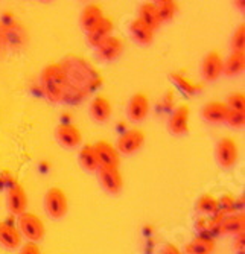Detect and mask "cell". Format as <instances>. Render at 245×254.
Wrapping results in <instances>:
<instances>
[{
    "instance_id": "4",
    "label": "cell",
    "mask_w": 245,
    "mask_h": 254,
    "mask_svg": "<svg viewBox=\"0 0 245 254\" xmlns=\"http://www.w3.org/2000/svg\"><path fill=\"white\" fill-rule=\"evenodd\" d=\"M44 210L48 216L58 221L67 215L69 210V201L65 193L60 188H51L46 195H44Z\"/></svg>"
},
{
    "instance_id": "26",
    "label": "cell",
    "mask_w": 245,
    "mask_h": 254,
    "mask_svg": "<svg viewBox=\"0 0 245 254\" xmlns=\"http://www.w3.org/2000/svg\"><path fill=\"white\" fill-rule=\"evenodd\" d=\"M154 5H155V9H157L162 25L171 21L178 11V5L174 0H159V2H154Z\"/></svg>"
},
{
    "instance_id": "6",
    "label": "cell",
    "mask_w": 245,
    "mask_h": 254,
    "mask_svg": "<svg viewBox=\"0 0 245 254\" xmlns=\"http://www.w3.org/2000/svg\"><path fill=\"white\" fill-rule=\"evenodd\" d=\"M189 116H190V108L187 104L178 105L168 119V132L182 137L189 132Z\"/></svg>"
},
{
    "instance_id": "34",
    "label": "cell",
    "mask_w": 245,
    "mask_h": 254,
    "mask_svg": "<svg viewBox=\"0 0 245 254\" xmlns=\"http://www.w3.org/2000/svg\"><path fill=\"white\" fill-rule=\"evenodd\" d=\"M235 248H236L238 251H242V250L245 248V235H244V233L236 236V241H235Z\"/></svg>"
},
{
    "instance_id": "18",
    "label": "cell",
    "mask_w": 245,
    "mask_h": 254,
    "mask_svg": "<svg viewBox=\"0 0 245 254\" xmlns=\"http://www.w3.org/2000/svg\"><path fill=\"white\" fill-rule=\"evenodd\" d=\"M111 113H113V107H111V102L105 96H96L92 101L90 107H88V114L98 124L107 122L111 116Z\"/></svg>"
},
{
    "instance_id": "27",
    "label": "cell",
    "mask_w": 245,
    "mask_h": 254,
    "mask_svg": "<svg viewBox=\"0 0 245 254\" xmlns=\"http://www.w3.org/2000/svg\"><path fill=\"white\" fill-rule=\"evenodd\" d=\"M171 79L174 81V84L180 88L183 93H186L187 96H192V95H195V93H198L199 90H203V85L201 84H195V82H192L190 79H187L186 76H183L182 73H177V72H174V73H171Z\"/></svg>"
},
{
    "instance_id": "30",
    "label": "cell",
    "mask_w": 245,
    "mask_h": 254,
    "mask_svg": "<svg viewBox=\"0 0 245 254\" xmlns=\"http://www.w3.org/2000/svg\"><path fill=\"white\" fill-rule=\"evenodd\" d=\"M224 124H227L230 128L242 129L245 127V111H233V110H229V114H227Z\"/></svg>"
},
{
    "instance_id": "3",
    "label": "cell",
    "mask_w": 245,
    "mask_h": 254,
    "mask_svg": "<svg viewBox=\"0 0 245 254\" xmlns=\"http://www.w3.org/2000/svg\"><path fill=\"white\" fill-rule=\"evenodd\" d=\"M239 158V148L235 138L232 137H222L218 140L215 146V160L219 168L222 169H232Z\"/></svg>"
},
{
    "instance_id": "23",
    "label": "cell",
    "mask_w": 245,
    "mask_h": 254,
    "mask_svg": "<svg viewBox=\"0 0 245 254\" xmlns=\"http://www.w3.org/2000/svg\"><path fill=\"white\" fill-rule=\"evenodd\" d=\"M221 230L226 235H242L245 232V215L238 213V215H230L224 221H221Z\"/></svg>"
},
{
    "instance_id": "24",
    "label": "cell",
    "mask_w": 245,
    "mask_h": 254,
    "mask_svg": "<svg viewBox=\"0 0 245 254\" xmlns=\"http://www.w3.org/2000/svg\"><path fill=\"white\" fill-rule=\"evenodd\" d=\"M215 241L212 238H206V236H198L195 239H192L186 247V253L187 254H212L215 251Z\"/></svg>"
},
{
    "instance_id": "17",
    "label": "cell",
    "mask_w": 245,
    "mask_h": 254,
    "mask_svg": "<svg viewBox=\"0 0 245 254\" xmlns=\"http://www.w3.org/2000/svg\"><path fill=\"white\" fill-rule=\"evenodd\" d=\"M21 235L17 230V227L8 224V222H0V247L5 250H17L21 247Z\"/></svg>"
},
{
    "instance_id": "32",
    "label": "cell",
    "mask_w": 245,
    "mask_h": 254,
    "mask_svg": "<svg viewBox=\"0 0 245 254\" xmlns=\"http://www.w3.org/2000/svg\"><path fill=\"white\" fill-rule=\"evenodd\" d=\"M18 254H41V250H40L38 244L28 242V244H25L23 247L20 248V253Z\"/></svg>"
},
{
    "instance_id": "20",
    "label": "cell",
    "mask_w": 245,
    "mask_h": 254,
    "mask_svg": "<svg viewBox=\"0 0 245 254\" xmlns=\"http://www.w3.org/2000/svg\"><path fill=\"white\" fill-rule=\"evenodd\" d=\"M245 70V52H233L222 64V75L229 78L239 76Z\"/></svg>"
},
{
    "instance_id": "19",
    "label": "cell",
    "mask_w": 245,
    "mask_h": 254,
    "mask_svg": "<svg viewBox=\"0 0 245 254\" xmlns=\"http://www.w3.org/2000/svg\"><path fill=\"white\" fill-rule=\"evenodd\" d=\"M113 28H115L113 21H111L108 17H105L95 29H92L90 32H87V41L90 43V46H93V48L98 49L108 37H111Z\"/></svg>"
},
{
    "instance_id": "31",
    "label": "cell",
    "mask_w": 245,
    "mask_h": 254,
    "mask_svg": "<svg viewBox=\"0 0 245 254\" xmlns=\"http://www.w3.org/2000/svg\"><path fill=\"white\" fill-rule=\"evenodd\" d=\"M226 105L229 107V110L233 111H245V95L241 93V91H236V93L227 98Z\"/></svg>"
},
{
    "instance_id": "5",
    "label": "cell",
    "mask_w": 245,
    "mask_h": 254,
    "mask_svg": "<svg viewBox=\"0 0 245 254\" xmlns=\"http://www.w3.org/2000/svg\"><path fill=\"white\" fill-rule=\"evenodd\" d=\"M145 145V132L139 128H132L125 131L116 143V149L122 155H132L139 152Z\"/></svg>"
},
{
    "instance_id": "15",
    "label": "cell",
    "mask_w": 245,
    "mask_h": 254,
    "mask_svg": "<svg viewBox=\"0 0 245 254\" xmlns=\"http://www.w3.org/2000/svg\"><path fill=\"white\" fill-rule=\"evenodd\" d=\"M98 51V57L104 61H115L118 60L122 52H123V41L119 38V37H115L111 35L108 37L99 48L96 49Z\"/></svg>"
},
{
    "instance_id": "16",
    "label": "cell",
    "mask_w": 245,
    "mask_h": 254,
    "mask_svg": "<svg viewBox=\"0 0 245 254\" xmlns=\"http://www.w3.org/2000/svg\"><path fill=\"white\" fill-rule=\"evenodd\" d=\"M128 31H129L131 38L134 40L137 44H140V46H149L154 41L155 31L151 29L148 25H145V23L140 21L139 18H134L129 23Z\"/></svg>"
},
{
    "instance_id": "25",
    "label": "cell",
    "mask_w": 245,
    "mask_h": 254,
    "mask_svg": "<svg viewBox=\"0 0 245 254\" xmlns=\"http://www.w3.org/2000/svg\"><path fill=\"white\" fill-rule=\"evenodd\" d=\"M195 210L203 216H215L218 215V198L212 193L201 195L195 202Z\"/></svg>"
},
{
    "instance_id": "9",
    "label": "cell",
    "mask_w": 245,
    "mask_h": 254,
    "mask_svg": "<svg viewBox=\"0 0 245 254\" xmlns=\"http://www.w3.org/2000/svg\"><path fill=\"white\" fill-rule=\"evenodd\" d=\"M149 114V98L145 93L132 95L126 105V116L131 122L139 124L146 119Z\"/></svg>"
},
{
    "instance_id": "13",
    "label": "cell",
    "mask_w": 245,
    "mask_h": 254,
    "mask_svg": "<svg viewBox=\"0 0 245 254\" xmlns=\"http://www.w3.org/2000/svg\"><path fill=\"white\" fill-rule=\"evenodd\" d=\"M227 114H229V107L226 105V102H221V101H210L201 108L203 121L212 125L224 124Z\"/></svg>"
},
{
    "instance_id": "12",
    "label": "cell",
    "mask_w": 245,
    "mask_h": 254,
    "mask_svg": "<svg viewBox=\"0 0 245 254\" xmlns=\"http://www.w3.org/2000/svg\"><path fill=\"white\" fill-rule=\"evenodd\" d=\"M6 205L8 210L12 215L20 216L21 213L26 212L28 207V195L25 192V189L21 188V184H14L11 189H8L6 192Z\"/></svg>"
},
{
    "instance_id": "22",
    "label": "cell",
    "mask_w": 245,
    "mask_h": 254,
    "mask_svg": "<svg viewBox=\"0 0 245 254\" xmlns=\"http://www.w3.org/2000/svg\"><path fill=\"white\" fill-rule=\"evenodd\" d=\"M78 163L85 172H98L99 163L93 149V145H85L78 152Z\"/></svg>"
},
{
    "instance_id": "2",
    "label": "cell",
    "mask_w": 245,
    "mask_h": 254,
    "mask_svg": "<svg viewBox=\"0 0 245 254\" xmlns=\"http://www.w3.org/2000/svg\"><path fill=\"white\" fill-rule=\"evenodd\" d=\"M17 225V230L20 232L21 238L28 239L32 244H38L46 235V227H44L43 221L37 215L29 212H25L18 216Z\"/></svg>"
},
{
    "instance_id": "11",
    "label": "cell",
    "mask_w": 245,
    "mask_h": 254,
    "mask_svg": "<svg viewBox=\"0 0 245 254\" xmlns=\"http://www.w3.org/2000/svg\"><path fill=\"white\" fill-rule=\"evenodd\" d=\"M96 174H98V181L101 184V188L107 193H110V195L121 193V190L123 188V178H122V174L119 172V169L99 168Z\"/></svg>"
},
{
    "instance_id": "14",
    "label": "cell",
    "mask_w": 245,
    "mask_h": 254,
    "mask_svg": "<svg viewBox=\"0 0 245 254\" xmlns=\"http://www.w3.org/2000/svg\"><path fill=\"white\" fill-rule=\"evenodd\" d=\"M105 18L102 8L98 3H88L82 8L81 15H79V25L84 29V32H90L95 29L99 23Z\"/></svg>"
},
{
    "instance_id": "21",
    "label": "cell",
    "mask_w": 245,
    "mask_h": 254,
    "mask_svg": "<svg viewBox=\"0 0 245 254\" xmlns=\"http://www.w3.org/2000/svg\"><path fill=\"white\" fill-rule=\"evenodd\" d=\"M137 18L140 21H143L145 25H148L151 29H159L162 26V21H160V17L157 14V9H155V5L154 2H145L139 6V11H137Z\"/></svg>"
},
{
    "instance_id": "29",
    "label": "cell",
    "mask_w": 245,
    "mask_h": 254,
    "mask_svg": "<svg viewBox=\"0 0 245 254\" xmlns=\"http://www.w3.org/2000/svg\"><path fill=\"white\" fill-rule=\"evenodd\" d=\"M236 210V201L235 196L230 193H224L221 198H218V212L222 215H230Z\"/></svg>"
},
{
    "instance_id": "8",
    "label": "cell",
    "mask_w": 245,
    "mask_h": 254,
    "mask_svg": "<svg viewBox=\"0 0 245 254\" xmlns=\"http://www.w3.org/2000/svg\"><path fill=\"white\" fill-rule=\"evenodd\" d=\"M55 138L60 146L65 149H75L82 142V134L73 124H60L55 128Z\"/></svg>"
},
{
    "instance_id": "1",
    "label": "cell",
    "mask_w": 245,
    "mask_h": 254,
    "mask_svg": "<svg viewBox=\"0 0 245 254\" xmlns=\"http://www.w3.org/2000/svg\"><path fill=\"white\" fill-rule=\"evenodd\" d=\"M40 82L43 93L51 102L58 104L64 99L65 90H67V73L61 64H49L43 68L40 75Z\"/></svg>"
},
{
    "instance_id": "28",
    "label": "cell",
    "mask_w": 245,
    "mask_h": 254,
    "mask_svg": "<svg viewBox=\"0 0 245 254\" xmlns=\"http://www.w3.org/2000/svg\"><path fill=\"white\" fill-rule=\"evenodd\" d=\"M230 46L233 52H245V23H241L236 28L232 37Z\"/></svg>"
},
{
    "instance_id": "10",
    "label": "cell",
    "mask_w": 245,
    "mask_h": 254,
    "mask_svg": "<svg viewBox=\"0 0 245 254\" xmlns=\"http://www.w3.org/2000/svg\"><path fill=\"white\" fill-rule=\"evenodd\" d=\"M222 64H224V60L218 51L207 52L201 63L203 79L207 82H215L216 79H219V76L222 75Z\"/></svg>"
},
{
    "instance_id": "7",
    "label": "cell",
    "mask_w": 245,
    "mask_h": 254,
    "mask_svg": "<svg viewBox=\"0 0 245 254\" xmlns=\"http://www.w3.org/2000/svg\"><path fill=\"white\" fill-rule=\"evenodd\" d=\"M96 158L99 168H105V169H119L121 165V154L118 152V149L105 142V140H99L93 145Z\"/></svg>"
},
{
    "instance_id": "33",
    "label": "cell",
    "mask_w": 245,
    "mask_h": 254,
    "mask_svg": "<svg viewBox=\"0 0 245 254\" xmlns=\"http://www.w3.org/2000/svg\"><path fill=\"white\" fill-rule=\"evenodd\" d=\"M163 254H182L180 248H178L177 245L174 244H166L163 247Z\"/></svg>"
}]
</instances>
